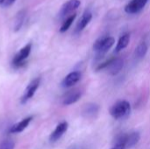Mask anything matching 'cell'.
Returning a JSON list of instances; mask_svg holds the SVG:
<instances>
[{
  "label": "cell",
  "mask_w": 150,
  "mask_h": 149,
  "mask_svg": "<svg viewBox=\"0 0 150 149\" xmlns=\"http://www.w3.org/2000/svg\"><path fill=\"white\" fill-rule=\"evenodd\" d=\"M131 112V105L129 102L126 100H120L116 102L110 108V114L115 119H122L127 118Z\"/></svg>",
  "instance_id": "1"
},
{
  "label": "cell",
  "mask_w": 150,
  "mask_h": 149,
  "mask_svg": "<svg viewBox=\"0 0 150 149\" xmlns=\"http://www.w3.org/2000/svg\"><path fill=\"white\" fill-rule=\"evenodd\" d=\"M114 43H115V39L112 36L100 37L94 42L93 50L97 53L98 57H101L105 54H106L109 51V49L112 48Z\"/></svg>",
  "instance_id": "2"
},
{
  "label": "cell",
  "mask_w": 150,
  "mask_h": 149,
  "mask_svg": "<svg viewBox=\"0 0 150 149\" xmlns=\"http://www.w3.org/2000/svg\"><path fill=\"white\" fill-rule=\"evenodd\" d=\"M32 50V44L28 43L24 47H22L13 57L12 66L14 68H20L25 63V60L28 58Z\"/></svg>",
  "instance_id": "3"
},
{
  "label": "cell",
  "mask_w": 150,
  "mask_h": 149,
  "mask_svg": "<svg viewBox=\"0 0 150 149\" xmlns=\"http://www.w3.org/2000/svg\"><path fill=\"white\" fill-rule=\"evenodd\" d=\"M80 0H68L62 7L59 11V18H64L73 14V12L80 6Z\"/></svg>",
  "instance_id": "4"
},
{
  "label": "cell",
  "mask_w": 150,
  "mask_h": 149,
  "mask_svg": "<svg viewBox=\"0 0 150 149\" xmlns=\"http://www.w3.org/2000/svg\"><path fill=\"white\" fill-rule=\"evenodd\" d=\"M149 0H131L125 6V11L130 15L137 14L145 8Z\"/></svg>",
  "instance_id": "5"
},
{
  "label": "cell",
  "mask_w": 150,
  "mask_h": 149,
  "mask_svg": "<svg viewBox=\"0 0 150 149\" xmlns=\"http://www.w3.org/2000/svg\"><path fill=\"white\" fill-rule=\"evenodd\" d=\"M40 77H37V78H34L29 84L28 86L26 87L25 92H24V95L21 98V104H25L29 99H31L33 95L35 94L37 89L39 88L40 86Z\"/></svg>",
  "instance_id": "6"
},
{
  "label": "cell",
  "mask_w": 150,
  "mask_h": 149,
  "mask_svg": "<svg viewBox=\"0 0 150 149\" xmlns=\"http://www.w3.org/2000/svg\"><path fill=\"white\" fill-rule=\"evenodd\" d=\"M124 66V61L121 58H111L109 65L106 67V70L111 76H116L118 75L121 69L123 68Z\"/></svg>",
  "instance_id": "7"
},
{
  "label": "cell",
  "mask_w": 150,
  "mask_h": 149,
  "mask_svg": "<svg viewBox=\"0 0 150 149\" xmlns=\"http://www.w3.org/2000/svg\"><path fill=\"white\" fill-rule=\"evenodd\" d=\"M69 127V124L66 121L61 122L56 127L55 129L53 131V133H51L50 137H49V141L51 143H54L57 141H59L61 139V137L67 132Z\"/></svg>",
  "instance_id": "8"
},
{
  "label": "cell",
  "mask_w": 150,
  "mask_h": 149,
  "mask_svg": "<svg viewBox=\"0 0 150 149\" xmlns=\"http://www.w3.org/2000/svg\"><path fill=\"white\" fill-rule=\"evenodd\" d=\"M81 73L79 71H73L68 74L62 82V86L63 88H70L76 84L81 79Z\"/></svg>",
  "instance_id": "9"
},
{
  "label": "cell",
  "mask_w": 150,
  "mask_h": 149,
  "mask_svg": "<svg viewBox=\"0 0 150 149\" xmlns=\"http://www.w3.org/2000/svg\"><path fill=\"white\" fill-rule=\"evenodd\" d=\"M82 97V92L80 90H71L69 92H68L62 101V104L64 105H73L75 103H76Z\"/></svg>",
  "instance_id": "10"
},
{
  "label": "cell",
  "mask_w": 150,
  "mask_h": 149,
  "mask_svg": "<svg viewBox=\"0 0 150 149\" xmlns=\"http://www.w3.org/2000/svg\"><path fill=\"white\" fill-rule=\"evenodd\" d=\"M92 19V13L90 11H85L84 13L82 15L81 18L79 19L77 25H76V32H82L91 22V20Z\"/></svg>",
  "instance_id": "11"
},
{
  "label": "cell",
  "mask_w": 150,
  "mask_h": 149,
  "mask_svg": "<svg viewBox=\"0 0 150 149\" xmlns=\"http://www.w3.org/2000/svg\"><path fill=\"white\" fill-rule=\"evenodd\" d=\"M33 120V117H27L25 119H24L23 120L16 123L14 126H12L10 129V133H19L21 132H23L30 124V122Z\"/></svg>",
  "instance_id": "12"
},
{
  "label": "cell",
  "mask_w": 150,
  "mask_h": 149,
  "mask_svg": "<svg viewBox=\"0 0 150 149\" xmlns=\"http://www.w3.org/2000/svg\"><path fill=\"white\" fill-rule=\"evenodd\" d=\"M129 42H130V34L124 33L122 36H120V38L118 40V43L115 47V52L119 53V52L124 50L126 47H127V46L129 45Z\"/></svg>",
  "instance_id": "13"
},
{
  "label": "cell",
  "mask_w": 150,
  "mask_h": 149,
  "mask_svg": "<svg viewBox=\"0 0 150 149\" xmlns=\"http://www.w3.org/2000/svg\"><path fill=\"white\" fill-rule=\"evenodd\" d=\"M148 50H149V46L147 42L145 41L141 42L134 50V58L137 60H141L144 58L148 53Z\"/></svg>",
  "instance_id": "14"
},
{
  "label": "cell",
  "mask_w": 150,
  "mask_h": 149,
  "mask_svg": "<svg viewBox=\"0 0 150 149\" xmlns=\"http://www.w3.org/2000/svg\"><path fill=\"white\" fill-rule=\"evenodd\" d=\"M99 106L96 104H88L83 109V115L88 118H94L98 115Z\"/></svg>",
  "instance_id": "15"
},
{
  "label": "cell",
  "mask_w": 150,
  "mask_h": 149,
  "mask_svg": "<svg viewBox=\"0 0 150 149\" xmlns=\"http://www.w3.org/2000/svg\"><path fill=\"white\" fill-rule=\"evenodd\" d=\"M140 141V134L136 132L131 133L127 134V141H126V147L127 148H131L135 146Z\"/></svg>",
  "instance_id": "16"
},
{
  "label": "cell",
  "mask_w": 150,
  "mask_h": 149,
  "mask_svg": "<svg viewBox=\"0 0 150 149\" xmlns=\"http://www.w3.org/2000/svg\"><path fill=\"white\" fill-rule=\"evenodd\" d=\"M76 13H75V12L73 14L69 15V17H67L66 19L63 21L62 26L60 27V32H67L69 29V27L71 26V25L73 24V22L76 19Z\"/></svg>",
  "instance_id": "17"
},
{
  "label": "cell",
  "mask_w": 150,
  "mask_h": 149,
  "mask_svg": "<svg viewBox=\"0 0 150 149\" xmlns=\"http://www.w3.org/2000/svg\"><path fill=\"white\" fill-rule=\"evenodd\" d=\"M25 10L18 11V13L17 14L16 18H15V23H14V30L16 32L18 31L22 27V25H23L24 20H25Z\"/></svg>",
  "instance_id": "18"
},
{
  "label": "cell",
  "mask_w": 150,
  "mask_h": 149,
  "mask_svg": "<svg viewBox=\"0 0 150 149\" xmlns=\"http://www.w3.org/2000/svg\"><path fill=\"white\" fill-rule=\"evenodd\" d=\"M14 142L11 140H4L0 143V149H14Z\"/></svg>",
  "instance_id": "19"
},
{
  "label": "cell",
  "mask_w": 150,
  "mask_h": 149,
  "mask_svg": "<svg viewBox=\"0 0 150 149\" xmlns=\"http://www.w3.org/2000/svg\"><path fill=\"white\" fill-rule=\"evenodd\" d=\"M111 149H127V148L123 143H115V146Z\"/></svg>",
  "instance_id": "20"
},
{
  "label": "cell",
  "mask_w": 150,
  "mask_h": 149,
  "mask_svg": "<svg viewBox=\"0 0 150 149\" xmlns=\"http://www.w3.org/2000/svg\"><path fill=\"white\" fill-rule=\"evenodd\" d=\"M15 1H16V0H6L5 5H6V6H10V5H11Z\"/></svg>",
  "instance_id": "21"
},
{
  "label": "cell",
  "mask_w": 150,
  "mask_h": 149,
  "mask_svg": "<svg viewBox=\"0 0 150 149\" xmlns=\"http://www.w3.org/2000/svg\"><path fill=\"white\" fill-rule=\"evenodd\" d=\"M4 1H5V0H0V4H2Z\"/></svg>",
  "instance_id": "22"
}]
</instances>
